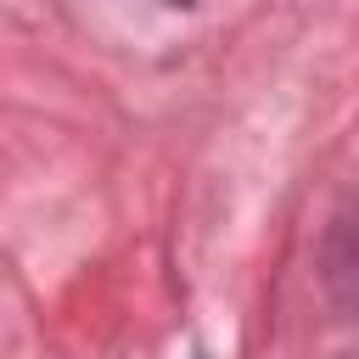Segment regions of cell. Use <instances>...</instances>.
Listing matches in <instances>:
<instances>
[]
</instances>
